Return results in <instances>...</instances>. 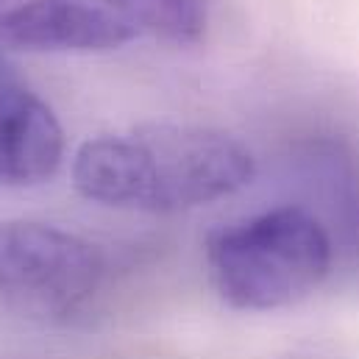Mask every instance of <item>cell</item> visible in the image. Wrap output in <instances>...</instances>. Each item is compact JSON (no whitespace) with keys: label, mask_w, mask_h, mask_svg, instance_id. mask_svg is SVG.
<instances>
[{"label":"cell","mask_w":359,"mask_h":359,"mask_svg":"<svg viewBox=\"0 0 359 359\" xmlns=\"http://www.w3.org/2000/svg\"><path fill=\"white\" fill-rule=\"evenodd\" d=\"M254 179L251 151L203 126L154 123L79 148L76 189L103 206L170 215L234 195Z\"/></svg>","instance_id":"obj_1"},{"label":"cell","mask_w":359,"mask_h":359,"mask_svg":"<svg viewBox=\"0 0 359 359\" xmlns=\"http://www.w3.org/2000/svg\"><path fill=\"white\" fill-rule=\"evenodd\" d=\"M206 265L229 306L268 312L320 287L332 268V243L309 212L284 206L212 231Z\"/></svg>","instance_id":"obj_2"},{"label":"cell","mask_w":359,"mask_h":359,"mask_svg":"<svg viewBox=\"0 0 359 359\" xmlns=\"http://www.w3.org/2000/svg\"><path fill=\"white\" fill-rule=\"evenodd\" d=\"M103 257L79 234L34 220L0 223V298L34 318H70L100 287Z\"/></svg>","instance_id":"obj_3"},{"label":"cell","mask_w":359,"mask_h":359,"mask_svg":"<svg viewBox=\"0 0 359 359\" xmlns=\"http://www.w3.org/2000/svg\"><path fill=\"white\" fill-rule=\"evenodd\" d=\"M137 31L109 8L84 0H25L0 11V48L28 53H103Z\"/></svg>","instance_id":"obj_4"},{"label":"cell","mask_w":359,"mask_h":359,"mask_svg":"<svg viewBox=\"0 0 359 359\" xmlns=\"http://www.w3.org/2000/svg\"><path fill=\"white\" fill-rule=\"evenodd\" d=\"M65 131L53 109L34 92L0 84V184L31 187L62 165Z\"/></svg>","instance_id":"obj_5"},{"label":"cell","mask_w":359,"mask_h":359,"mask_svg":"<svg viewBox=\"0 0 359 359\" xmlns=\"http://www.w3.org/2000/svg\"><path fill=\"white\" fill-rule=\"evenodd\" d=\"M111 14L134 31H148L170 42H195L209 22V0H103Z\"/></svg>","instance_id":"obj_6"}]
</instances>
